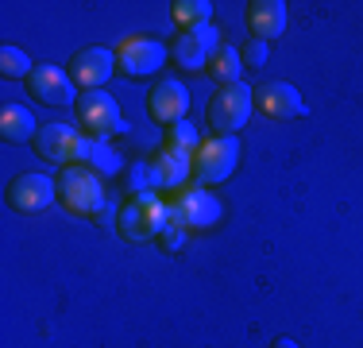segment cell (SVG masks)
Returning <instances> with one entry per match:
<instances>
[{"instance_id":"e0dca14e","label":"cell","mask_w":363,"mask_h":348,"mask_svg":"<svg viewBox=\"0 0 363 348\" xmlns=\"http://www.w3.org/2000/svg\"><path fill=\"white\" fill-rule=\"evenodd\" d=\"M0 136H4L8 143H28V139H35L39 128H35L31 109H23L20 101H8L4 109H0Z\"/></svg>"},{"instance_id":"d4e9b609","label":"cell","mask_w":363,"mask_h":348,"mask_svg":"<svg viewBox=\"0 0 363 348\" xmlns=\"http://www.w3.org/2000/svg\"><path fill=\"white\" fill-rule=\"evenodd\" d=\"M162 244H167L170 251H178L182 244H186V229H182V224H170V229H167V236H162Z\"/></svg>"},{"instance_id":"5bb4252c","label":"cell","mask_w":363,"mask_h":348,"mask_svg":"<svg viewBox=\"0 0 363 348\" xmlns=\"http://www.w3.org/2000/svg\"><path fill=\"white\" fill-rule=\"evenodd\" d=\"M247 28L259 43H274L286 31V4L282 0H252L247 4Z\"/></svg>"},{"instance_id":"7c38bea8","label":"cell","mask_w":363,"mask_h":348,"mask_svg":"<svg viewBox=\"0 0 363 348\" xmlns=\"http://www.w3.org/2000/svg\"><path fill=\"white\" fill-rule=\"evenodd\" d=\"M186 109H189V89L178 82V77H162V82L151 89V116L155 120L178 124V120H186Z\"/></svg>"},{"instance_id":"ac0fdd59","label":"cell","mask_w":363,"mask_h":348,"mask_svg":"<svg viewBox=\"0 0 363 348\" xmlns=\"http://www.w3.org/2000/svg\"><path fill=\"white\" fill-rule=\"evenodd\" d=\"M170 16H174V23L182 31H197V28H209L213 23V4L209 0H174Z\"/></svg>"},{"instance_id":"44dd1931","label":"cell","mask_w":363,"mask_h":348,"mask_svg":"<svg viewBox=\"0 0 363 348\" xmlns=\"http://www.w3.org/2000/svg\"><path fill=\"white\" fill-rule=\"evenodd\" d=\"M116 229L124 232L128 240H151V232H147V221H143V209H140V202L120 205V221H116Z\"/></svg>"},{"instance_id":"484cf974","label":"cell","mask_w":363,"mask_h":348,"mask_svg":"<svg viewBox=\"0 0 363 348\" xmlns=\"http://www.w3.org/2000/svg\"><path fill=\"white\" fill-rule=\"evenodd\" d=\"M271 348H301V344L290 341V337H279V341H271Z\"/></svg>"},{"instance_id":"3957f363","label":"cell","mask_w":363,"mask_h":348,"mask_svg":"<svg viewBox=\"0 0 363 348\" xmlns=\"http://www.w3.org/2000/svg\"><path fill=\"white\" fill-rule=\"evenodd\" d=\"M252 109H255V93L247 82L240 85H224V89H217V97L209 101V124L213 132L220 136H236L240 128L252 120Z\"/></svg>"},{"instance_id":"ffe728a7","label":"cell","mask_w":363,"mask_h":348,"mask_svg":"<svg viewBox=\"0 0 363 348\" xmlns=\"http://www.w3.org/2000/svg\"><path fill=\"white\" fill-rule=\"evenodd\" d=\"M205 139L197 136V128L189 124V120H178V124H170L167 132V151H182V155H197V147H201Z\"/></svg>"},{"instance_id":"30bf717a","label":"cell","mask_w":363,"mask_h":348,"mask_svg":"<svg viewBox=\"0 0 363 348\" xmlns=\"http://www.w3.org/2000/svg\"><path fill=\"white\" fill-rule=\"evenodd\" d=\"M255 104L267 120H294V116H306V101L301 93L294 89L290 82H267L263 89L255 93Z\"/></svg>"},{"instance_id":"5b68a950","label":"cell","mask_w":363,"mask_h":348,"mask_svg":"<svg viewBox=\"0 0 363 348\" xmlns=\"http://www.w3.org/2000/svg\"><path fill=\"white\" fill-rule=\"evenodd\" d=\"M77 116H82L85 132L93 139H112V136L128 132V120H124V112H120L116 97H108L105 89L85 93V97L77 101Z\"/></svg>"},{"instance_id":"ba28073f","label":"cell","mask_w":363,"mask_h":348,"mask_svg":"<svg viewBox=\"0 0 363 348\" xmlns=\"http://www.w3.org/2000/svg\"><path fill=\"white\" fill-rule=\"evenodd\" d=\"M224 47L220 43V31L213 28H197V31H182L178 39H174V47H170V58H174V62L182 66V70H205L213 62V55H217V50Z\"/></svg>"},{"instance_id":"9c48e42d","label":"cell","mask_w":363,"mask_h":348,"mask_svg":"<svg viewBox=\"0 0 363 348\" xmlns=\"http://www.w3.org/2000/svg\"><path fill=\"white\" fill-rule=\"evenodd\" d=\"M112 70H116V50L85 47V50H77V55H74L70 77H74V85H82L85 93H93V89H101V85L112 77Z\"/></svg>"},{"instance_id":"2e32d148","label":"cell","mask_w":363,"mask_h":348,"mask_svg":"<svg viewBox=\"0 0 363 348\" xmlns=\"http://www.w3.org/2000/svg\"><path fill=\"white\" fill-rule=\"evenodd\" d=\"M74 167H89L97 170L101 178L105 174H120V155L108 147V139H93V136H82V143H77V155H74Z\"/></svg>"},{"instance_id":"603a6c76","label":"cell","mask_w":363,"mask_h":348,"mask_svg":"<svg viewBox=\"0 0 363 348\" xmlns=\"http://www.w3.org/2000/svg\"><path fill=\"white\" fill-rule=\"evenodd\" d=\"M151 190V163H135V167H128L124 174V194H132V197H140Z\"/></svg>"},{"instance_id":"52a82bcc","label":"cell","mask_w":363,"mask_h":348,"mask_svg":"<svg viewBox=\"0 0 363 348\" xmlns=\"http://www.w3.org/2000/svg\"><path fill=\"white\" fill-rule=\"evenodd\" d=\"M167 58H170V50L159 39H143V35H128L116 47V66L128 77H151L155 70H162Z\"/></svg>"},{"instance_id":"cb8c5ba5","label":"cell","mask_w":363,"mask_h":348,"mask_svg":"<svg viewBox=\"0 0 363 348\" xmlns=\"http://www.w3.org/2000/svg\"><path fill=\"white\" fill-rule=\"evenodd\" d=\"M267 55H271V43H259V39H252L244 50H240L244 70H263V66H267Z\"/></svg>"},{"instance_id":"d6986e66","label":"cell","mask_w":363,"mask_h":348,"mask_svg":"<svg viewBox=\"0 0 363 348\" xmlns=\"http://www.w3.org/2000/svg\"><path fill=\"white\" fill-rule=\"evenodd\" d=\"M240 70H244V58H240L236 47H220L209 62V74L220 82V89L224 85H240Z\"/></svg>"},{"instance_id":"7402d4cb","label":"cell","mask_w":363,"mask_h":348,"mask_svg":"<svg viewBox=\"0 0 363 348\" xmlns=\"http://www.w3.org/2000/svg\"><path fill=\"white\" fill-rule=\"evenodd\" d=\"M0 74L4 77H23V82H28V77L35 74V66H31V58L23 55L20 47H4L0 50Z\"/></svg>"},{"instance_id":"8fae6325","label":"cell","mask_w":363,"mask_h":348,"mask_svg":"<svg viewBox=\"0 0 363 348\" xmlns=\"http://www.w3.org/2000/svg\"><path fill=\"white\" fill-rule=\"evenodd\" d=\"M28 89L39 104H74V77L58 66H35V74L28 77Z\"/></svg>"},{"instance_id":"9a60e30c","label":"cell","mask_w":363,"mask_h":348,"mask_svg":"<svg viewBox=\"0 0 363 348\" xmlns=\"http://www.w3.org/2000/svg\"><path fill=\"white\" fill-rule=\"evenodd\" d=\"M189 178H194V155L162 151L151 163V190H186Z\"/></svg>"},{"instance_id":"4fadbf2b","label":"cell","mask_w":363,"mask_h":348,"mask_svg":"<svg viewBox=\"0 0 363 348\" xmlns=\"http://www.w3.org/2000/svg\"><path fill=\"white\" fill-rule=\"evenodd\" d=\"M77 143H82V132H74L70 124H47V128H39V136H35V147H39L43 159L66 163V167H74Z\"/></svg>"},{"instance_id":"6da1fadb","label":"cell","mask_w":363,"mask_h":348,"mask_svg":"<svg viewBox=\"0 0 363 348\" xmlns=\"http://www.w3.org/2000/svg\"><path fill=\"white\" fill-rule=\"evenodd\" d=\"M58 197H62V205L77 217H97L101 209L108 205L105 182H101V174L89 170V167H62Z\"/></svg>"},{"instance_id":"277c9868","label":"cell","mask_w":363,"mask_h":348,"mask_svg":"<svg viewBox=\"0 0 363 348\" xmlns=\"http://www.w3.org/2000/svg\"><path fill=\"white\" fill-rule=\"evenodd\" d=\"M220 202L217 194H209L205 186H189L178 194V202H170V221L182 224L186 232H201V229H213L220 221Z\"/></svg>"},{"instance_id":"7a4b0ae2","label":"cell","mask_w":363,"mask_h":348,"mask_svg":"<svg viewBox=\"0 0 363 348\" xmlns=\"http://www.w3.org/2000/svg\"><path fill=\"white\" fill-rule=\"evenodd\" d=\"M240 163V139L236 136H213L205 139L201 147H197L194 155V178L197 186H220V182L232 178V170H236Z\"/></svg>"},{"instance_id":"8992f818","label":"cell","mask_w":363,"mask_h":348,"mask_svg":"<svg viewBox=\"0 0 363 348\" xmlns=\"http://www.w3.org/2000/svg\"><path fill=\"white\" fill-rule=\"evenodd\" d=\"M55 197H58V182L50 174H39V170L16 174L12 186H8V205L16 213H43V209L55 205Z\"/></svg>"}]
</instances>
